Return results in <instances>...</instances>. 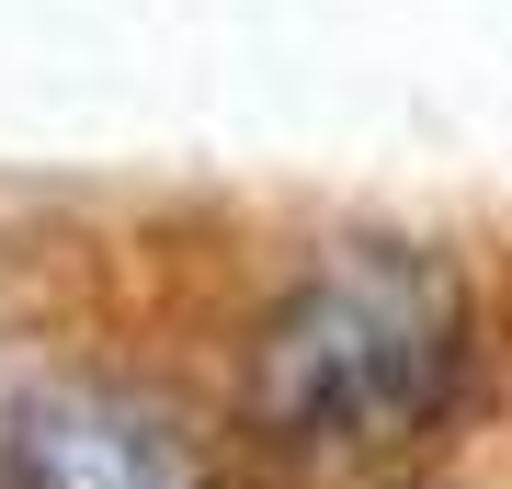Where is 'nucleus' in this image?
Segmentation results:
<instances>
[{
  "label": "nucleus",
  "instance_id": "obj_1",
  "mask_svg": "<svg viewBox=\"0 0 512 489\" xmlns=\"http://www.w3.org/2000/svg\"><path fill=\"white\" fill-rule=\"evenodd\" d=\"M478 308L467 273L433 239H330L274 285V308L251 319V364H239V410L274 455H387L410 433H433L467 387Z\"/></svg>",
  "mask_w": 512,
  "mask_h": 489
},
{
  "label": "nucleus",
  "instance_id": "obj_2",
  "mask_svg": "<svg viewBox=\"0 0 512 489\" xmlns=\"http://www.w3.org/2000/svg\"><path fill=\"white\" fill-rule=\"evenodd\" d=\"M0 467H12V489H217L205 444L171 410L92 376H57L0 421Z\"/></svg>",
  "mask_w": 512,
  "mask_h": 489
}]
</instances>
